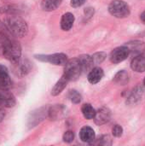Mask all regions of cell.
<instances>
[{"label": "cell", "instance_id": "1", "mask_svg": "<svg viewBox=\"0 0 145 146\" xmlns=\"http://www.w3.org/2000/svg\"><path fill=\"white\" fill-rule=\"evenodd\" d=\"M3 22L9 32L14 37L23 38L28 33V26L26 21L17 15H9Z\"/></svg>", "mask_w": 145, "mask_h": 146}, {"label": "cell", "instance_id": "2", "mask_svg": "<svg viewBox=\"0 0 145 146\" xmlns=\"http://www.w3.org/2000/svg\"><path fill=\"white\" fill-rule=\"evenodd\" d=\"M2 55L12 64L16 63L21 57V46L18 41L9 38L4 44Z\"/></svg>", "mask_w": 145, "mask_h": 146}, {"label": "cell", "instance_id": "3", "mask_svg": "<svg viewBox=\"0 0 145 146\" xmlns=\"http://www.w3.org/2000/svg\"><path fill=\"white\" fill-rule=\"evenodd\" d=\"M109 12L116 18H126L129 16L131 10L129 5L123 0H113L109 5Z\"/></svg>", "mask_w": 145, "mask_h": 146}, {"label": "cell", "instance_id": "4", "mask_svg": "<svg viewBox=\"0 0 145 146\" xmlns=\"http://www.w3.org/2000/svg\"><path fill=\"white\" fill-rule=\"evenodd\" d=\"M83 72V68L78 57L68 60L65 64L64 74L69 79V80H76Z\"/></svg>", "mask_w": 145, "mask_h": 146}, {"label": "cell", "instance_id": "5", "mask_svg": "<svg viewBox=\"0 0 145 146\" xmlns=\"http://www.w3.org/2000/svg\"><path fill=\"white\" fill-rule=\"evenodd\" d=\"M48 107L43 106L31 111L27 116L26 121V126L28 129H32L37 127L39 123H41L46 118V116H48Z\"/></svg>", "mask_w": 145, "mask_h": 146}, {"label": "cell", "instance_id": "6", "mask_svg": "<svg viewBox=\"0 0 145 146\" xmlns=\"http://www.w3.org/2000/svg\"><path fill=\"white\" fill-rule=\"evenodd\" d=\"M34 57L38 61L44 62H49L50 64L56 66H65L68 60V56L64 53H54V54H47V55H35Z\"/></svg>", "mask_w": 145, "mask_h": 146}, {"label": "cell", "instance_id": "7", "mask_svg": "<svg viewBox=\"0 0 145 146\" xmlns=\"http://www.w3.org/2000/svg\"><path fill=\"white\" fill-rule=\"evenodd\" d=\"M32 70V63L27 59H21L16 63L13 64L12 71L17 77L22 78L27 75Z\"/></svg>", "mask_w": 145, "mask_h": 146}, {"label": "cell", "instance_id": "8", "mask_svg": "<svg viewBox=\"0 0 145 146\" xmlns=\"http://www.w3.org/2000/svg\"><path fill=\"white\" fill-rule=\"evenodd\" d=\"M129 55H130V50L126 45L119 46L112 50L109 56V59L112 63L117 64L125 61L129 56Z\"/></svg>", "mask_w": 145, "mask_h": 146}, {"label": "cell", "instance_id": "9", "mask_svg": "<svg viewBox=\"0 0 145 146\" xmlns=\"http://www.w3.org/2000/svg\"><path fill=\"white\" fill-rule=\"evenodd\" d=\"M67 115V110L62 104H56L50 108L48 110V117L51 121H58L63 119Z\"/></svg>", "mask_w": 145, "mask_h": 146}, {"label": "cell", "instance_id": "10", "mask_svg": "<svg viewBox=\"0 0 145 146\" xmlns=\"http://www.w3.org/2000/svg\"><path fill=\"white\" fill-rule=\"evenodd\" d=\"M93 119L97 126L104 125L110 121L111 111L106 107H102L97 111H96V115Z\"/></svg>", "mask_w": 145, "mask_h": 146}, {"label": "cell", "instance_id": "11", "mask_svg": "<svg viewBox=\"0 0 145 146\" xmlns=\"http://www.w3.org/2000/svg\"><path fill=\"white\" fill-rule=\"evenodd\" d=\"M12 87V81L9 78L8 69L5 66L0 64V90L9 91Z\"/></svg>", "mask_w": 145, "mask_h": 146}, {"label": "cell", "instance_id": "12", "mask_svg": "<svg viewBox=\"0 0 145 146\" xmlns=\"http://www.w3.org/2000/svg\"><path fill=\"white\" fill-rule=\"evenodd\" d=\"M16 101L15 96L9 91L0 90V107L12 108L15 105Z\"/></svg>", "mask_w": 145, "mask_h": 146}, {"label": "cell", "instance_id": "13", "mask_svg": "<svg viewBox=\"0 0 145 146\" xmlns=\"http://www.w3.org/2000/svg\"><path fill=\"white\" fill-rule=\"evenodd\" d=\"M131 68L137 73H143L145 71V53L143 52L132 59L131 62Z\"/></svg>", "mask_w": 145, "mask_h": 146}, {"label": "cell", "instance_id": "14", "mask_svg": "<svg viewBox=\"0 0 145 146\" xmlns=\"http://www.w3.org/2000/svg\"><path fill=\"white\" fill-rule=\"evenodd\" d=\"M130 50V54L136 56L141 53H143L145 50V44L139 40L130 41L125 44Z\"/></svg>", "mask_w": 145, "mask_h": 146}, {"label": "cell", "instance_id": "15", "mask_svg": "<svg viewBox=\"0 0 145 146\" xmlns=\"http://www.w3.org/2000/svg\"><path fill=\"white\" fill-rule=\"evenodd\" d=\"M95 137H96L95 132L91 127H88V126L83 127L79 132V138L81 141L85 143L91 144L92 142H94Z\"/></svg>", "mask_w": 145, "mask_h": 146}, {"label": "cell", "instance_id": "16", "mask_svg": "<svg viewBox=\"0 0 145 146\" xmlns=\"http://www.w3.org/2000/svg\"><path fill=\"white\" fill-rule=\"evenodd\" d=\"M103 76H104V72H103V68H101L99 67H96L89 72L87 79L91 84L95 85V84H97L98 82H100L102 80V79L103 78Z\"/></svg>", "mask_w": 145, "mask_h": 146}, {"label": "cell", "instance_id": "17", "mask_svg": "<svg viewBox=\"0 0 145 146\" xmlns=\"http://www.w3.org/2000/svg\"><path fill=\"white\" fill-rule=\"evenodd\" d=\"M69 79L63 74V75L60 78V80L55 84L51 90V95L52 96H57L62 93V92L66 88L68 83L69 82Z\"/></svg>", "mask_w": 145, "mask_h": 146}, {"label": "cell", "instance_id": "18", "mask_svg": "<svg viewBox=\"0 0 145 146\" xmlns=\"http://www.w3.org/2000/svg\"><path fill=\"white\" fill-rule=\"evenodd\" d=\"M74 20V15L72 13L68 12L64 14L61 19V28L63 31H69L73 26Z\"/></svg>", "mask_w": 145, "mask_h": 146}, {"label": "cell", "instance_id": "19", "mask_svg": "<svg viewBox=\"0 0 145 146\" xmlns=\"http://www.w3.org/2000/svg\"><path fill=\"white\" fill-rule=\"evenodd\" d=\"M144 91L142 87H136L129 95L126 100V104H135L138 102L140 101V99L143 97Z\"/></svg>", "mask_w": 145, "mask_h": 146}, {"label": "cell", "instance_id": "20", "mask_svg": "<svg viewBox=\"0 0 145 146\" xmlns=\"http://www.w3.org/2000/svg\"><path fill=\"white\" fill-rule=\"evenodd\" d=\"M62 2V0H42L41 8L44 11H53L61 5Z\"/></svg>", "mask_w": 145, "mask_h": 146}, {"label": "cell", "instance_id": "21", "mask_svg": "<svg viewBox=\"0 0 145 146\" xmlns=\"http://www.w3.org/2000/svg\"><path fill=\"white\" fill-rule=\"evenodd\" d=\"M114 82L117 85L120 86H125L128 83L129 81V75L128 73L125 70H121L119 71L114 77L113 79Z\"/></svg>", "mask_w": 145, "mask_h": 146}, {"label": "cell", "instance_id": "22", "mask_svg": "<svg viewBox=\"0 0 145 146\" xmlns=\"http://www.w3.org/2000/svg\"><path fill=\"white\" fill-rule=\"evenodd\" d=\"M78 58H79V62L81 63V66L83 68L84 72L89 71L94 65L91 56L85 54V55H81V56H78Z\"/></svg>", "mask_w": 145, "mask_h": 146}, {"label": "cell", "instance_id": "23", "mask_svg": "<svg viewBox=\"0 0 145 146\" xmlns=\"http://www.w3.org/2000/svg\"><path fill=\"white\" fill-rule=\"evenodd\" d=\"M81 112H82L84 117L87 120L93 119L96 115L95 109L90 104H84L81 107Z\"/></svg>", "mask_w": 145, "mask_h": 146}, {"label": "cell", "instance_id": "24", "mask_svg": "<svg viewBox=\"0 0 145 146\" xmlns=\"http://www.w3.org/2000/svg\"><path fill=\"white\" fill-rule=\"evenodd\" d=\"M68 98H69L70 101L73 104H79L81 102V99H82V97H81L80 93L78 92L76 90H71V91H69Z\"/></svg>", "mask_w": 145, "mask_h": 146}, {"label": "cell", "instance_id": "25", "mask_svg": "<svg viewBox=\"0 0 145 146\" xmlns=\"http://www.w3.org/2000/svg\"><path fill=\"white\" fill-rule=\"evenodd\" d=\"M107 55L105 52H97L95 54H93L91 56V58H92V61H93V64L94 65H97V64H100L102 63L105 58H106Z\"/></svg>", "mask_w": 145, "mask_h": 146}, {"label": "cell", "instance_id": "26", "mask_svg": "<svg viewBox=\"0 0 145 146\" xmlns=\"http://www.w3.org/2000/svg\"><path fill=\"white\" fill-rule=\"evenodd\" d=\"M19 12L18 8H16L14 5H7L4 7H2L0 9V13L3 14H8V15H17Z\"/></svg>", "mask_w": 145, "mask_h": 146}, {"label": "cell", "instance_id": "27", "mask_svg": "<svg viewBox=\"0 0 145 146\" xmlns=\"http://www.w3.org/2000/svg\"><path fill=\"white\" fill-rule=\"evenodd\" d=\"M111 139L109 136L104 135L100 137L98 139H97L96 143H93L92 145H111Z\"/></svg>", "mask_w": 145, "mask_h": 146}, {"label": "cell", "instance_id": "28", "mask_svg": "<svg viewBox=\"0 0 145 146\" xmlns=\"http://www.w3.org/2000/svg\"><path fill=\"white\" fill-rule=\"evenodd\" d=\"M62 139L65 143H72L74 139V133L73 131H67L64 133Z\"/></svg>", "mask_w": 145, "mask_h": 146}, {"label": "cell", "instance_id": "29", "mask_svg": "<svg viewBox=\"0 0 145 146\" xmlns=\"http://www.w3.org/2000/svg\"><path fill=\"white\" fill-rule=\"evenodd\" d=\"M112 133L116 138L121 137L122 134H123V128H122V127L120 126V125H117V124L115 125L114 127L112 128Z\"/></svg>", "mask_w": 145, "mask_h": 146}, {"label": "cell", "instance_id": "30", "mask_svg": "<svg viewBox=\"0 0 145 146\" xmlns=\"http://www.w3.org/2000/svg\"><path fill=\"white\" fill-rule=\"evenodd\" d=\"M0 35H11V33L9 32L8 28L6 27L4 22L0 21Z\"/></svg>", "mask_w": 145, "mask_h": 146}, {"label": "cell", "instance_id": "31", "mask_svg": "<svg viewBox=\"0 0 145 146\" xmlns=\"http://www.w3.org/2000/svg\"><path fill=\"white\" fill-rule=\"evenodd\" d=\"M85 1L86 0H71L70 4L73 8H79V7L82 6Z\"/></svg>", "mask_w": 145, "mask_h": 146}, {"label": "cell", "instance_id": "32", "mask_svg": "<svg viewBox=\"0 0 145 146\" xmlns=\"http://www.w3.org/2000/svg\"><path fill=\"white\" fill-rule=\"evenodd\" d=\"M85 15L87 17H91L94 15V9L93 8H86L85 9Z\"/></svg>", "mask_w": 145, "mask_h": 146}, {"label": "cell", "instance_id": "33", "mask_svg": "<svg viewBox=\"0 0 145 146\" xmlns=\"http://www.w3.org/2000/svg\"><path fill=\"white\" fill-rule=\"evenodd\" d=\"M5 116V111L2 109V107H0V122L3 120Z\"/></svg>", "mask_w": 145, "mask_h": 146}, {"label": "cell", "instance_id": "34", "mask_svg": "<svg viewBox=\"0 0 145 146\" xmlns=\"http://www.w3.org/2000/svg\"><path fill=\"white\" fill-rule=\"evenodd\" d=\"M140 19H141V21H142L144 23H145V10L142 13V15H140Z\"/></svg>", "mask_w": 145, "mask_h": 146}, {"label": "cell", "instance_id": "35", "mask_svg": "<svg viewBox=\"0 0 145 146\" xmlns=\"http://www.w3.org/2000/svg\"><path fill=\"white\" fill-rule=\"evenodd\" d=\"M144 86H145V78H144Z\"/></svg>", "mask_w": 145, "mask_h": 146}]
</instances>
